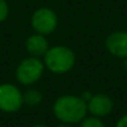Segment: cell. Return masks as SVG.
I'll return each mask as SVG.
<instances>
[{"label":"cell","mask_w":127,"mask_h":127,"mask_svg":"<svg viewBox=\"0 0 127 127\" xmlns=\"http://www.w3.org/2000/svg\"><path fill=\"white\" fill-rule=\"evenodd\" d=\"M54 116L66 125L80 123L87 116V102L81 96L64 95L59 97L52 106Z\"/></svg>","instance_id":"6da1fadb"},{"label":"cell","mask_w":127,"mask_h":127,"mask_svg":"<svg viewBox=\"0 0 127 127\" xmlns=\"http://www.w3.org/2000/svg\"><path fill=\"white\" fill-rule=\"evenodd\" d=\"M44 65L47 70L54 74H66L69 72L75 65V54L67 46H52L47 50L44 56Z\"/></svg>","instance_id":"7a4b0ae2"},{"label":"cell","mask_w":127,"mask_h":127,"mask_svg":"<svg viewBox=\"0 0 127 127\" xmlns=\"http://www.w3.org/2000/svg\"><path fill=\"white\" fill-rule=\"evenodd\" d=\"M45 70L44 61H41L37 57H28L23 60L16 69V80L24 85V86H30L35 82H37Z\"/></svg>","instance_id":"3957f363"},{"label":"cell","mask_w":127,"mask_h":127,"mask_svg":"<svg viewBox=\"0 0 127 127\" xmlns=\"http://www.w3.org/2000/svg\"><path fill=\"white\" fill-rule=\"evenodd\" d=\"M24 105L23 92L13 84L0 85V111L5 113L18 112Z\"/></svg>","instance_id":"277c9868"},{"label":"cell","mask_w":127,"mask_h":127,"mask_svg":"<svg viewBox=\"0 0 127 127\" xmlns=\"http://www.w3.org/2000/svg\"><path fill=\"white\" fill-rule=\"evenodd\" d=\"M31 26L36 34H52L57 28V15L50 8H40L32 14Z\"/></svg>","instance_id":"5b68a950"},{"label":"cell","mask_w":127,"mask_h":127,"mask_svg":"<svg viewBox=\"0 0 127 127\" xmlns=\"http://www.w3.org/2000/svg\"><path fill=\"white\" fill-rule=\"evenodd\" d=\"M113 110V101L106 94H96L92 95L87 101V112L90 116H95L98 118H103L108 116Z\"/></svg>","instance_id":"8992f818"},{"label":"cell","mask_w":127,"mask_h":127,"mask_svg":"<svg viewBox=\"0 0 127 127\" xmlns=\"http://www.w3.org/2000/svg\"><path fill=\"white\" fill-rule=\"evenodd\" d=\"M107 51L120 59L127 57V31H113L105 41Z\"/></svg>","instance_id":"52a82bcc"},{"label":"cell","mask_w":127,"mask_h":127,"mask_svg":"<svg viewBox=\"0 0 127 127\" xmlns=\"http://www.w3.org/2000/svg\"><path fill=\"white\" fill-rule=\"evenodd\" d=\"M25 47L31 57H37V59L44 57L47 50L50 49L49 41L46 40L45 35L41 34H34L29 36L25 42Z\"/></svg>","instance_id":"ba28073f"},{"label":"cell","mask_w":127,"mask_h":127,"mask_svg":"<svg viewBox=\"0 0 127 127\" xmlns=\"http://www.w3.org/2000/svg\"><path fill=\"white\" fill-rule=\"evenodd\" d=\"M42 100V95L37 91V90H28L25 94H23V101L24 105H28L30 107H35L37 106Z\"/></svg>","instance_id":"9c48e42d"},{"label":"cell","mask_w":127,"mask_h":127,"mask_svg":"<svg viewBox=\"0 0 127 127\" xmlns=\"http://www.w3.org/2000/svg\"><path fill=\"white\" fill-rule=\"evenodd\" d=\"M80 127H106V126L101 118L95 116H86L80 122Z\"/></svg>","instance_id":"30bf717a"},{"label":"cell","mask_w":127,"mask_h":127,"mask_svg":"<svg viewBox=\"0 0 127 127\" xmlns=\"http://www.w3.org/2000/svg\"><path fill=\"white\" fill-rule=\"evenodd\" d=\"M8 15H9V5L6 0H0V23L5 21Z\"/></svg>","instance_id":"8fae6325"},{"label":"cell","mask_w":127,"mask_h":127,"mask_svg":"<svg viewBox=\"0 0 127 127\" xmlns=\"http://www.w3.org/2000/svg\"><path fill=\"white\" fill-rule=\"evenodd\" d=\"M115 127H127V113L118 118V121L116 122Z\"/></svg>","instance_id":"7c38bea8"},{"label":"cell","mask_w":127,"mask_h":127,"mask_svg":"<svg viewBox=\"0 0 127 127\" xmlns=\"http://www.w3.org/2000/svg\"><path fill=\"white\" fill-rule=\"evenodd\" d=\"M56 127H71V125H66V123H60L59 126H56Z\"/></svg>","instance_id":"4fadbf2b"},{"label":"cell","mask_w":127,"mask_h":127,"mask_svg":"<svg viewBox=\"0 0 127 127\" xmlns=\"http://www.w3.org/2000/svg\"><path fill=\"white\" fill-rule=\"evenodd\" d=\"M123 60H125V61H123V67H125V70L127 71V57L123 59Z\"/></svg>","instance_id":"5bb4252c"},{"label":"cell","mask_w":127,"mask_h":127,"mask_svg":"<svg viewBox=\"0 0 127 127\" xmlns=\"http://www.w3.org/2000/svg\"><path fill=\"white\" fill-rule=\"evenodd\" d=\"M31 127H47L46 125H34V126H31Z\"/></svg>","instance_id":"9a60e30c"}]
</instances>
